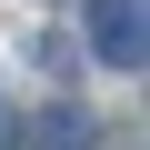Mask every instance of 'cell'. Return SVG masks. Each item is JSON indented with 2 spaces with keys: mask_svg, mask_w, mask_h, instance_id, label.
I'll list each match as a JSON object with an SVG mask.
<instances>
[{
  "mask_svg": "<svg viewBox=\"0 0 150 150\" xmlns=\"http://www.w3.org/2000/svg\"><path fill=\"white\" fill-rule=\"evenodd\" d=\"M90 60H110V70H140V50H150V0H90V40H80Z\"/></svg>",
  "mask_w": 150,
  "mask_h": 150,
  "instance_id": "6da1fadb",
  "label": "cell"
},
{
  "mask_svg": "<svg viewBox=\"0 0 150 150\" xmlns=\"http://www.w3.org/2000/svg\"><path fill=\"white\" fill-rule=\"evenodd\" d=\"M10 140H20V120H10V100H0V150H10Z\"/></svg>",
  "mask_w": 150,
  "mask_h": 150,
  "instance_id": "277c9868",
  "label": "cell"
},
{
  "mask_svg": "<svg viewBox=\"0 0 150 150\" xmlns=\"http://www.w3.org/2000/svg\"><path fill=\"white\" fill-rule=\"evenodd\" d=\"M30 60L50 70V80H60V70H70V60H80V40H60V30H40V40H30Z\"/></svg>",
  "mask_w": 150,
  "mask_h": 150,
  "instance_id": "3957f363",
  "label": "cell"
},
{
  "mask_svg": "<svg viewBox=\"0 0 150 150\" xmlns=\"http://www.w3.org/2000/svg\"><path fill=\"white\" fill-rule=\"evenodd\" d=\"M90 130H100V120H90V110H70V100H50V110L30 120V140H40V150H90Z\"/></svg>",
  "mask_w": 150,
  "mask_h": 150,
  "instance_id": "7a4b0ae2",
  "label": "cell"
}]
</instances>
